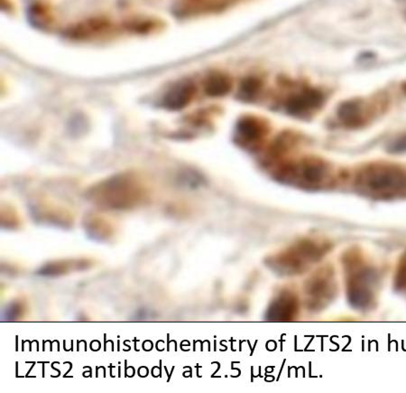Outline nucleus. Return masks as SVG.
<instances>
[{"instance_id":"obj_1","label":"nucleus","mask_w":406,"mask_h":393,"mask_svg":"<svg viewBox=\"0 0 406 393\" xmlns=\"http://www.w3.org/2000/svg\"><path fill=\"white\" fill-rule=\"evenodd\" d=\"M356 184L365 196L378 199L405 196L406 172L390 164L368 167L358 174Z\"/></svg>"},{"instance_id":"obj_2","label":"nucleus","mask_w":406,"mask_h":393,"mask_svg":"<svg viewBox=\"0 0 406 393\" xmlns=\"http://www.w3.org/2000/svg\"><path fill=\"white\" fill-rule=\"evenodd\" d=\"M345 263L348 301L358 310H369L377 295V272L356 256L348 257Z\"/></svg>"},{"instance_id":"obj_3","label":"nucleus","mask_w":406,"mask_h":393,"mask_svg":"<svg viewBox=\"0 0 406 393\" xmlns=\"http://www.w3.org/2000/svg\"><path fill=\"white\" fill-rule=\"evenodd\" d=\"M328 253L326 244L305 240L293 245L268 261V266L284 276H294L309 270Z\"/></svg>"},{"instance_id":"obj_4","label":"nucleus","mask_w":406,"mask_h":393,"mask_svg":"<svg viewBox=\"0 0 406 393\" xmlns=\"http://www.w3.org/2000/svg\"><path fill=\"white\" fill-rule=\"evenodd\" d=\"M326 164L318 159H305L297 164L285 167L277 174V178L284 183L305 189L321 188L328 180Z\"/></svg>"},{"instance_id":"obj_5","label":"nucleus","mask_w":406,"mask_h":393,"mask_svg":"<svg viewBox=\"0 0 406 393\" xmlns=\"http://www.w3.org/2000/svg\"><path fill=\"white\" fill-rule=\"evenodd\" d=\"M336 291L333 271L331 268H322L305 283V302L311 310H321L333 300Z\"/></svg>"},{"instance_id":"obj_6","label":"nucleus","mask_w":406,"mask_h":393,"mask_svg":"<svg viewBox=\"0 0 406 393\" xmlns=\"http://www.w3.org/2000/svg\"><path fill=\"white\" fill-rule=\"evenodd\" d=\"M299 311V300L289 290L282 291L268 307L266 319L268 321H290Z\"/></svg>"},{"instance_id":"obj_7","label":"nucleus","mask_w":406,"mask_h":393,"mask_svg":"<svg viewBox=\"0 0 406 393\" xmlns=\"http://www.w3.org/2000/svg\"><path fill=\"white\" fill-rule=\"evenodd\" d=\"M324 96L319 90L306 89L290 97L287 109L291 115L297 117L309 116L321 108Z\"/></svg>"},{"instance_id":"obj_8","label":"nucleus","mask_w":406,"mask_h":393,"mask_svg":"<svg viewBox=\"0 0 406 393\" xmlns=\"http://www.w3.org/2000/svg\"><path fill=\"white\" fill-rule=\"evenodd\" d=\"M196 86L189 80H179L170 87L162 99V107L169 110H181L193 100Z\"/></svg>"},{"instance_id":"obj_9","label":"nucleus","mask_w":406,"mask_h":393,"mask_svg":"<svg viewBox=\"0 0 406 393\" xmlns=\"http://www.w3.org/2000/svg\"><path fill=\"white\" fill-rule=\"evenodd\" d=\"M115 29L113 23L106 19L96 18L80 22L68 30V36L75 38H93Z\"/></svg>"},{"instance_id":"obj_10","label":"nucleus","mask_w":406,"mask_h":393,"mask_svg":"<svg viewBox=\"0 0 406 393\" xmlns=\"http://www.w3.org/2000/svg\"><path fill=\"white\" fill-rule=\"evenodd\" d=\"M266 129L264 124L254 117H246L238 123L237 134L240 142L251 145L256 144L264 137Z\"/></svg>"},{"instance_id":"obj_11","label":"nucleus","mask_w":406,"mask_h":393,"mask_svg":"<svg viewBox=\"0 0 406 393\" xmlns=\"http://www.w3.org/2000/svg\"><path fill=\"white\" fill-rule=\"evenodd\" d=\"M233 88V80L229 76L223 73L213 75L206 80L205 92L211 97H221L226 95Z\"/></svg>"},{"instance_id":"obj_12","label":"nucleus","mask_w":406,"mask_h":393,"mask_svg":"<svg viewBox=\"0 0 406 393\" xmlns=\"http://www.w3.org/2000/svg\"><path fill=\"white\" fill-rule=\"evenodd\" d=\"M30 22L38 28H48L53 23V16L48 6L41 2H35L28 9Z\"/></svg>"},{"instance_id":"obj_13","label":"nucleus","mask_w":406,"mask_h":393,"mask_svg":"<svg viewBox=\"0 0 406 393\" xmlns=\"http://www.w3.org/2000/svg\"><path fill=\"white\" fill-rule=\"evenodd\" d=\"M363 107L360 102H348L342 104L338 116L348 126H356L362 120Z\"/></svg>"},{"instance_id":"obj_14","label":"nucleus","mask_w":406,"mask_h":393,"mask_svg":"<svg viewBox=\"0 0 406 393\" xmlns=\"http://www.w3.org/2000/svg\"><path fill=\"white\" fill-rule=\"evenodd\" d=\"M261 89V83L256 78L244 80L240 88V97L243 100H250L255 98Z\"/></svg>"},{"instance_id":"obj_15","label":"nucleus","mask_w":406,"mask_h":393,"mask_svg":"<svg viewBox=\"0 0 406 393\" xmlns=\"http://www.w3.org/2000/svg\"><path fill=\"white\" fill-rule=\"evenodd\" d=\"M395 288L398 291L406 290V253L399 262L395 278Z\"/></svg>"},{"instance_id":"obj_16","label":"nucleus","mask_w":406,"mask_h":393,"mask_svg":"<svg viewBox=\"0 0 406 393\" xmlns=\"http://www.w3.org/2000/svg\"><path fill=\"white\" fill-rule=\"evenodd\" d=\"M21 308H20V305L18 303L11 305V307H9L8 310L5 311L4 317L8 319H14L18 317Z\"/></svg>"}]
</instances>
